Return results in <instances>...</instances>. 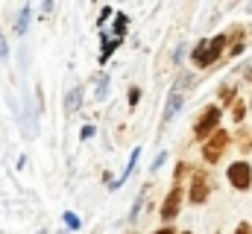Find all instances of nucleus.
<instances>
[{"label": "nucleus", "instance_id": "nucleus-18", "mask_svg": "<svg viewBox=\"0 0 252 234\" xmlns=\"http://www.w3.org/2000/svg\"><path fill=\"white\" fill-rule=\"evenodd\" d=\"M64 223H67V229H79V217L76 214H64Z\"/></svg>", "mask_w": 252, "mask_h": 234}, {"label": "nucleus", "instance_id": "nucleus-17", "mask_svg": "<svg viewBox=\"0 0 252 234\" xmlns=\"http://www.w3.org/2000/svg\"><path fill=\"white\" fill-rule=\"evenodd\" d=\"M141 100V88H129V106H138Z\"/></svg>", "mask_w": 252, "mask_h": 234}, {"label": "nucleus", "instance_id": "nucleus-10", "mask_svg": "<svg viewBox=\"0 0 252 234\" xmlns=\"http://www.w3.org/2000/svg\"><path fill=\"white\" fill-rule=\"evenodd\" d=\"M103 44H106V47L100 50V64H106V61H109V56L121 47V38H115V41H106V38H103Z\"/></svg>", "mask_w": 252, "mask_h": 234}, {"label": "nucleus", "instance_id": "nucleus-6", "mask_svg": "<svg viewBox=\"0 0 252 234\" xmlns=\"http://www.w3.org/2000/svg\"><path fill=\"white\" fill-rule=\"evenodd\" d=\"M182 187L179 184H173V190L167 193V199H164V205H161V220H173L176 214H179V205H182Z\"/></svg>", "mask_w": 252, "mask_h": 234}, {"label": "nucleus", "instance_id": "nucleus-20", "mask_svg": "<svg viewBox=\"0 0 252 234\" xmlns=\"http://www.w3.org/2000/svg\"><path fill=\"white\" fill-rule=\"evenodd\" d=\"M109 15H112V6H103V12H100V21H97V24H100V27H103V21H106V18H109Z\"/></svg>", "mask_w": 252, "mask_h": 234}, {"label": "nucleus", "instance_id": "nucleus-23", "mask_svg": "<svg viewBox=\"0 0 252 234\" xmlns=\"http://www.w3.org/2000/svg\"><path fill=\"white\" fill-rule=\"evenodd\" d=\"M156 234H173V229H158Z\"/></svg>", "mask_w": 252, "mask_h": 234}, {"label": "nucleus", "instance_id": "nucleus-5", "mask_svg": "<svg viewBox=\"0 0 252 234\" xmlns=\"http://www.w3.org/2000/svg\"><path fill=\"white\" fill-rule=\"evenodd\" d=\"M205 199H208V176L202 173V170H196L193 178H190V202L202 205Z\"/></svg>", "mask_w": 252, "mask_h": 234}, {"label": "nucleus", "instance_id": "nucleus-8", "mask_svg": "<svg viewBox=\"0 0 252 234\" xmlns=\"http://www.w3.org/2000/svg\"><path fill=\"white\" fill-rule=\"evenodd\" d=\"M244 35H247L244 27H235V29L229 32V41H232V50H229V53H232V56H238V53L244 50Z\"/></svg>", "mask_w": 252, "mask_h": 234}, {"label": "nucleus", "instance_id": "nucleus-21", "mask_svg": "<svg viewBox=\"0 0 252 234\" xmlns=\"http://www.w3.org/2000/svg\"><path fill=\"white\" fill-rule=\"evenodd\" d=\"M164 161H167V155H164V152H161V155H158V158H156V161H153V170H158V167H161V164H164Z\"/></svg>", "mask_w": 252, "mask_h": 234}, {"label": "nucleus", "instance_id": "nucleus-3", "mask_svg": "<svg viewBox=\"0 0 252 234\" xmlns=\"http://www.w3.org/2000/svg\"><path fill=\"white\" fill-rule=\"evenodd\" d=\"M226 146H229V135H226L223 129H217V132L202 144V158L214 164V161H220V155L226 152Z\"/></svg>", "mask_w": 252, "mask_h": 234}, {"label": "nucleus", "instance_id": "nucleus-12", "mask_svg": "<svg viewBox=\"0 0 252 234\" xmlns=\"http://www.w3.org/2000/svg\"><path fill=\"white\" fill-rule=\"evenodd\" d=\"M244 117H247V103H244V100H238V103L232 106V120H235V123H241Z\"/></svg>", "mask_w": 252, "mask_h": 234}, {"label": "nucleus", "instance_id": "nucleus-24", "mask_svg": "<svg viewBox=\"0 0 252 234\" xmlns=\"http://www.w3.org/2000/svg\"><path fill=\"white\" fill-rule=\"evenodd\" d=\"M247 79H250V82H252V67H250V70H247Z\"/></svg>", "mask_w": 252, "mask_h": 234}, {"label": "nucleus", "instance_id": "nucleus-14", "mask_svg": "<svg viewBox=\"0 0 252 234\" xmlns=\"http://www.w3.org/2000/svg\"><path fill=\"white\" fill-rule=\"evenodd\" d=\"M126 21H129V18H126L124 12H121V15L115 18V38H124V32H126Z\"/></svg>", "mask_w": 252, "mask_h": 234}, {"label": "nucleus", "instance_id": "nucleus-13", "mask_svg": "<svg viewBox=\"0 0 252 234\" xmlns=\"http://www.w3.org/2000/svg\"><path fill=\"white\" fill-rule=\"evenodd\" d=\"M27 21H30V6H21V15H18V32L21 35L27 32Z\"/></svg>", "mask_w": 252, "mask_h": 234}, {"label": "nucleus", "instance_id": "nucleus-2", "mask_svg": "<svg viewBox=\"0 0 252 234\" xmlns=\"http://www.w3.org/2000/svg\"><path fill=\"white\" fill-rule=\"evenodd\" d=\"M217 126H220V106H205L199 123L193 126V138H196V141H208V138L217 132Z\"/></svg>", "mask_w": 252, "mask_h": 234}, {"label": "nucleus", "instance_id": "nucleus-9", "mask_svg": "<svg viewBox=\"0 0 252 234\" xmlns=\"http://www.w3.org/2000/svg\"><path fill=\"white\" fill-rule=\"evenodd\" d=\"M217 100H220V106H229V103L235 106V103H238V97H235V88H232V85H223V88L217 91Z\"/></svg>", "mask_w": 252, "mask_h": 234}, {"label": "nucleus", "instance_id": "nucleus-15", "mask_svg": "<svg viewBox=\"0 0 252 234\" xmlns=\"http://www.w3.org/2000/svg\"><path fill=\"white\" fill-rule=\"evenodd\" d=\"M106 94H109V76H103V79H100V82H97V97H100V100H103V97H106Z\"/></svg>", "mask_w": 252, "mask_h": 234}, {"label": "nucleus", "instance_id": "nucleus-27", "mask_svg": "<svg viewBox=\"0 0 252 234\" xmlns=\"http://www.w3.org/2000/svg\"><path fill=\"white\" fill-rule=\"evenodd\" d=\"M182 234H190V232H182Z\"/></svg>", "mask_w": 252, "mask_h": 234}, {"label": "nucleus", "instance_id": "nucleus-1", "mask_svg": "<svg viewBox=\"0 0 252 234\" xmlns=\"http://www.w3.org/2000/svg\"><path fill=\"white\" fill-rule=\"evenodd\" d=\"M226 44H229V35H214L211 41H199L196 44V50H193V64L196 67H208V64H214L217 58H220V53L226 50Z\"/></svg>", "mask_w": 252, "mask_h": 234}, {"label": "nucleus", "instance_id": "nucleus-22", "mask_svg": "<svg viewBox=\"0 0 252 234\" xmlns=\"http://www.w3.org/2000/svg\"><path fill=\"white\" fill-rule=\"evenodd\" d=\"M0 56H6V41H3V35H0Z\"/></svg>", "mask_w": 252, "mask_h": 234}, {"label": "nucleus", "instance_id": "nucleus-25", "mask_svg": "<svg viewBox=\"0 0 252 234\" xmlns=\"http://www.w3.org/2000/svg\"><path fill=\"white\" fill-rule=\"evenodd\" d=\"M247 9H250V12H252V3H250V6H247Z\"/></svg>", "mask_w": 252, "mask_h": 234}, {"label": "nucleus", "instance_id": "nucleus-7", "mask_svg": "<svg viewBox=\"0 0 252 234\" xmlns=\"http://www.w3.org/2000/svg\"><path fill=\"white\" fill-rule=\"evenodd\" d=\"M79 106H82V88H70V91H67V100H64V112L73 115Z\"/></svg>", "mask_w": 252, "mask_h": 234}, {"label": "nucleus", "instance_id": "nucleus-19", "mask_svg": "<svg viewBox=\"0 0 252 234\" xmlns=\"http://www.w3.org/2000/svg\"><path fill=\"white\" fill-rule=\"evenodd\" d=\"M235 234H252V226L250 223H241V226L235 229Z\"/></svg>", "mask_w": 252, "mask_h": 234}, {"label": "nucleus", "instance_id": "nucleus-16", "mask_svg": "<svg viewBox=\"0 0 252 234\" xmlns=\"http://www.w3.org/2000/svg\"><path fill=\"white\" fill-rule=\"evenodd\" d=\"M241 149H244V152L252 149V132H241Z\"/></svg>", "mask_w": 252, "mask_h": 234}, {"label": "nucleus", "instance_id": "nucleus-11", "mask_svg": "<svg viewBox=\"0 0 252 234\" xmlns=\"http://www.w3.org/2000/svg\"><path fill=\"white\" fill-rule=\"evenodd\" d=\"M182 109V97L179 94H173L170 100H167V109H164V120H170V117H176V112Z\"/></svg>", "mask_w": 252, "mask_h": 234}, {"label": "nucleus", "instance_id": "nucleus-26", "mask_svg": "<svg viewBox=\"0 0 252 234\" xmlns=\"http://www.w3.org/2000/svg\"><path fill=\"white\" fill-rule=\"evenodd\" d=\"M38 234H47V232H38Z\"/></svg>", "mask_w": 252, "mask_h": 234}, {"label": "nucleus", "instance_id": "nucleus-4", "mask_svg": "<svg viewBox=\"0 0 252 234\" xmlns=\"http://www.w3.org/2000/svg\"><path fill=\"white\" fill-rule=\"evenodd\" d=\"M229 184L232 187H238V190H247L252 184V170H250V164L247 161H235L232 167H229Z\"/></svg>", "mask_w": 252, "mask_h": 234}]
</instances>
